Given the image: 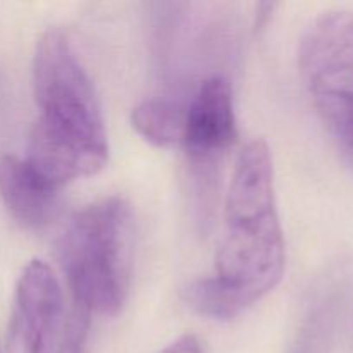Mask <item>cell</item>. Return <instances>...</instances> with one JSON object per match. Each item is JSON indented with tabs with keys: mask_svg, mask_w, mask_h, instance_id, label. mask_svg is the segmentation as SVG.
I'll return each mask as SVG.
<instances>
[{
	"mask_svg": "<svg viewBox=\"0 0 353 353\" xmlns=\"http://www.w3.org/2000/svg\"><path fill=\"white\" fill-rule=\"evenodd\" d=\"M285 264L271 150L254 140L240 152L231 176L216 272L186 286L183 296L200 316L230 321L278 286Z\"/></svg>",
	"mask_w": 353,
	"mask_h": 353,
	"instance_id": "1",
	"label": "cell"
},
{
	"mask_svg": "<svg viewBox=\"0 0 353 353\" xmlns=\"http://www.w3.org/2000/svg\"><path fill=\"white\" fill-rule=\"evenodd\" d=\"M38 117L26 162L50 185L93 176L107 164L105 123L95 86L68 34L48 30L33 55Z\"/></svg>",
	"mask_w": 353,
	"mask_h": 353,
	"instance_id": "2",
	"label": "cell"
},
{
	"mask_svg": "<svg viewBox=\"0 0 353 353\" xmlns=\"http://www.w3.org/2000/svg\"><path fill=\"white\" fill-rule=\"evenodd\" d=\"M133 255L134 221L126 200L109 196L76 212L59 241L74 305L116 316L130 292Z\"/></svg>",
	"mask_w": 353,
	"mask_h": 353,
	"instance_id": "3",
	"label": "cell"
},
{
	"mask_svg": "<svg viewBox=\"0 0 353 353\" xmlns=\"http://www.w3.org/2000/svg\"><path fill=\"white\" fill-rule=\"evenodd\" d=\"M299 64L324 126L353 159V10L317 17L300 41Z\"/></svg>",
	"mask_w": 353,
	"mask_h": 353,
	"instance_id": "4",
	"label": "cell"
},
{
	"mask_svg": "<svg viewBox=\"0 0 353 353\" xmlns=\"http://www.w3.org/2000/svg\"><path fill=\"white\" fill-rule=\"evenodd\" d=\"M236 134L230 81L223 76L203 79L185 109L181 134V143L203 203L212 193L217 164L233 147Z\"/></svg>",
	"mask_w": 353,
	"mask_h": 353,
	"instance_id": "5",
	"label": "cell"
},
{
	"mask_svg": "<svg viewBox=\"0 0 353 353\" xmlns=\"http://www.w3.org/2000/svg\"><path fill=\"white\" fill-rule=\"evenodd\" d=\"M61 312L57 278L43 261H31L17 281L3 353H47Z\"/></svg>",
	"mask_w": 353,
	"mask_h": 353,
	"instance_id": "6",
	"label": "cell"
},
{
	"mask_svg": "<svg viewBox=\"0 0 353 353\" xmlns=\"http://www.w3.org/2000/svg\"><path fill=\"white\" fill-rule=\"evenodd\" d=\"M57 186L45 181L26 159L3 155L0 159V196L16 221L31 230H41L59 212Z\"/></svg>",
	"mask_w": 353,
	"mask_h": 353,
	"instance_id": "7",
	"label": "cell"
},
{
	"mask_svg": "<svg viewBox=\"0 0 353 353\" xmlns=\"http://www.w3.org/2000/svg\"><path fill=\"white\" fill-rule=\"evenodd\" d=\"M185 109L169 99H148L131 112V123L138 134L155 147H169L181 141Z\"/></svg>",
	"mask_w": 353,
	"mask_h": 353,
	"instance_id": "8",
	"label": "cell"
},
{
	"mask_svg": "<svg viewBox=\"0 0 353 353\" xmlns=\"http://www.w3.org/2000/svg\"><path fill=\"white\" fill-rule=\"evenodd\" d=\"M90 327V312L74 305L71 317L64 327L62 343L59 353H85L86 336Z\"/></svg>",
	"mask_w": 353,
	"mask_h": 353,
	"instance_id": "9",
	"label": "cell"
},
{
	"mask_svg": "<svg viewBox=\"0 0 353 353\" xmlns=\"http://www.w3.org/2000/svg\"><path fill=\"white\" fill-rule=\"evenodd\" d=\"M161 353H203L202 345L195 334H183L176 341H172L169 347H165Z\"/></svg>",
	"mask_w": 353,
	"mask_h": 353,
	"instance_id": "10",
	"label": "cell"
}]
</instances>
